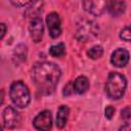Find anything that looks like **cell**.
I'll return each mask as SVG.
<instances>
[{
    "label": "cell",
    "instance_id": "obj_1",
    "mask_svg": "<svg viewBox=\"0 0 131 131\" xmlns=\"http://www.w3.org/2000/svg\"><path fill=\"white\" fill-rule=\"evenodd\" d=\"M60 76V69L50 61L37 62L32 69L33 82L37 89L45 95L51 94L55 90Z\"/></svg>",
    "mask_w": 131,
    "mask_h": 131
},
{
    "label": "cell",
    "instance_id": "obj_2",
    "mask_svg": "<svg viewBox=\"0 0 131 131\" xmlns=\"http://www.w3.org/2000/svg\"><path fill=\"white\" fill-rule=\"evenodd\" d=\"M127 80L120 73H110L106 83L105 92L107 96L112 99H120L126 90Z\"/></svg>",
    "mask_w": 131,
    "mask_h": 131
},
{
    "label": "cell",
    "instance_id": "obj_3",
    "mask_svg": "<svg viewBox=\"0 0 131 131\" xmlns=\"http://www.w3.org/2000/svg\"><path fill=\"white\" fill-rule=\"evenodd\" d=\"M9 95L13 104L19 108H24L30 103V91L23 81H15L11 84Z\"/></svg>",
    "mask_w": 131,
    "mask_h": 131
},
{
    "label": "cell",
    "instance_id": "obj_4",
    "mask_svg": "<svg viewBox=\"0 0 131 131\" xmlns=\"http://www.w3.org/2000/svg\"><path fill=\"white\" fill-rule=\"evenodd\" d=\"M98 27L91 20H84L79 26L77 31V38L81 41H87L97 35Z\"/></svg>",
    "mask_w": 131,
    "mask_h": 131
},
{
    "label": "cell",
    "instance_id": "obj_5",
    "mask_svg": "<svg viewBox=\"0 0 131 131\" xmlns=\"http://www.w3.org/2000/svg\"><path fill=\"white\" fill-rule=\"evenodd\" d=\"M33 125L38 131H49L52 127V116L49 111L39 113L33 120Z\"/></svg>",
    "mask_w": 131,
    "mask_h": 131
},
{
    "label": "cell",
    "instance_id": "obj_6",
    "mask_svg": "<svg viewBox=\"0 0 131 131\" xmlns=\"http://www.w3.org/2000/svg\"><path fill=\"white\" fill-rule=\"evenodd\" d=\"M3 120H4V126L6 128L13 129L19 125L20 116L14 107L7 106L3 112Z\"/></svg>",
    "mask_w": 131,
    "mask_h": 131
},
{
    "label": "cell",
    "instance_id": "obj_7",
    "mask_svg": "<svg viewBox=\"0 0 131 131\" xmlns=\"http://www.w3.org/2000/svg\"><path fill=\"white\" fill-rule=\"evenodd\" d=\"M46 24L51 38H57L61 33L60 18L56 12H50L46 16Z\"/></svg>",
    "mask_w": 131,
    "mask_h": 131
},
{
    "label": "cell",
    "instance_id": "obj_8",
    "mask_svg": "<svg viewBox=\"0 0 131 131\" xmlns=\"http://www.w3.org/2000/svg\"><path fill=\"white\" fill-rule=\"evenodd\" d=\"M29 31H30V35H31V38L33 39V41L36 43L40 42L42 40V36H43V32H44L42 19L40 17L32 18V20L30 21Z\"/></svg>",
    "mask_w": 131,
    "mask_h": 131
},
{
    "label": "cell",
    "instance_id": "obj_9",
    "mask_svg": "<svg viewBox=\"0 0 131 131\" xmlns=\"http://www.w3.org/2000/svg\"><path fill=\"white\" fill-rule=\"evenodd\" d=\"M129 61V52L124 48H118L111 56V62L118 68L125 67Z\"/></svg>",
    "mask_w": 131,
    "mask_h": 131
},
{
    "label": "cell",
    "instance_id": "obj_10",
    "mask_svg": "<svg viewBox=\"0 0 131 131\" xmlns=\"http://www.w3.org/2000/svg\"><path fill=\"white\" fill-rule=\"evenodd\" d=\"M83 5L85 10L93 15H100L106 8V2L104 1H85Z\"/></svg>",
    "mask_w": 131,
    "mask_h": 131
},
{
    "label": "cell",
    "instance_id": "obj_11",
    "mask_svg": "<svg viewBox=\"0 0 131 131\" xmlns=\"http://www.w3.org/2000/svg\"><path fill=\"white\" fill-rule=\"evenodd\" d=\"M89 88V81L86 77L80 76L76 78V80L73 82V89L74 92L77 94H83L85 93Z\"/></svg>",
    "mask_w": 131,
    "mask_h": 131
},
{
    "label": "cell",
    "instance_id": "obj_12",
    "mask_svg": "<svg viewBox=\"0 0 131 131\" xmlns=\"http://www.w3.org/2000/svg\"><path fill=\"white\" fill-rule=\"evenodd\" d=\"M126 4L123 1H110L106 2V9L113 16H118L125 11Z\"/></svg>",
    "mask_w": 131,
    "mask_h": 131
},
{
    "label": "cell",
    "instance_id": "obj_13",
    "mask_svg": "<svg viewBox=\"0 0 131 131\" xmlns=\"http://www.w3.org/2000/svg\"><path fill=\"white\" fill-rule=\"evenodd\" d=\"M69 114H70V110L67 105H60L57 110V114H56V126L57 128L61 129L66 126L68 118H69Z\"/></svg>",
    "mask_w": 131,
    "mask_h": 131
},
{
    "label": "cell",
    "instance_id": "obj_14",
    "mask_svg": "<svg viewBox=\"0 0 131 131\" xmlns=\"http://www.w3.org/2000/svg\"><path fill=\"white\" fill-rule=\"evenodd\" d=\"M49 54L53 57H62L66 54V46L63 43L52 45L49 48Z\"/></svg>",
    "mask_w": 131,
    "mask_h": 131
},
{
    "label": "cell",
    "instance_id": "obj_15",
    "mask_svg": "<svg viewBox=\"0 0 131 131\" xmlns=\"http://www.w3.org/2000/svg\"><path fill=\"white\" fill-rule=\"evenodd\" d=\"M102 54H103V49L99 45H95L87 51V55L92 59H97V58L101 57Z\"/></svg>",
    "mask_w": 131,
    "mask_h": 131
},
{
    "label": "cell",
    "instance_id": "obj_16",
    "mask_svg": "<svg viewBox=\"0 0 131 131\" xmlns=\"http://www.w3.org/2000/svg\"><path fill=\"white\" fill-rule=\"evenodd\" d=\"M120 37L122 40L126 41V42H129L130 41V37H131V34H130V27L129 26H126L120 33Z\"/></svg>",
    "mask_w": 131,
    "mask_h": 131
},
{
    "label": "cell",
    "instance_id": "obj_17",
    "mask_svg": "<svg viewBox=\"0 0 131 131\" xmlns=\"http://www.w3.org/2000/svg\"><path fill=\"white\" fill-rule=\"evenodd\" d=\"M121 114H122V118L126 121V123H128V122H129V120H130V118H131V111H130V106H126L125 108H123V110H122V112H121Z\"/></svg>",
    "mask_w": 131,
    "mask_h": 131
},
{
    "label": "cell",
    "instance_id": "obj_18",
    "mask_svg": "<svg viewBox=\"0 0 131 131\" xmlns=\"http://www.w3.org/2000/svg\"><path fill=\"white\" fill-rule=\"evenodd\" d=\"M104 114H105V117L107 119H112L114 114H115V108L112 106V105H108L105 107V111H104Z\"/></svg>",
    "mask_w": 131,
    "mask_h": 131
},
{
    "label": "cell",
    "instance_id": "obj_19",
    "mask_svg": "<svg viewBox=\"0 0 131 131\" xmlns=\"http://www.w3.org/2000/svg\"><path fill=\"white\" fill-rule=\"evenodd\" d=\"M74 92V89H73V82H70L67 86H64L63 88V95H70Z\"/></svg>",
    "mask_w": 131,
    "mask_h": 131
},
{
    "label": "cell",
    "instance_id": "obj_20",
    "mask_svg": "<svg viewBox=\"0 0 131 131\" xmlns=\"http://www.w3.org/2000/svg\"><path fill=\"white\" fill-rule=\"evenodd\" d=\"M5 33H6V26H5V24L0 23V40H2Z\"/></svg>",
    "mask_w": 131,
    "mask_h": 131
},
{
    "label": "cell",
    "instance_id": "obj_21",
    "mask_svg": "<svg viewBox=\"0 0 131 131\" xmlns=\"http://www.w3.org/2000/svg\"><path fill=\"white\" fill-rule=\"evenodd\" d=\"M11 3L13 5H15L16 7H23V6H26V5H29V4H32V2H19V1H11Z\"/></svg>",
    "mask_w": 131,
    "mask_h": 131
},
{
    "label": "cell",
    "instance_id": "obj_22",
    "mask_svg": "<svg viewBox=\"0 0 131 131\" xmlns=\"http://www.w3.org/2000/svg\"><path fill=\"white\" fill-rule=\"evenodd\" d=\"M131 129H130V125H129V123H127V124H125L124 126H122L120 129H119V131H130Z\"/></svg>",
    "mask_w": 131,
    "mask_h": 131
},
{
    "label": "cell",
    "instance_id": "obj_23",
    "mask_svg": "<svg viewBox=\"0 0 131 131\" xmlns=\"http://www.w3.org/2000/svg\"><path fill=\"white\" fill-rule=\"evenodd\" d=\"M3 100H4V92L1 90L0 91V105L3 103Z\"/></svg>",
    "mask_w": 131,
    "mask_h": 131
},
{
    "label": "cell",
    "instance_id": "obj_24",
    "mask_svg": "<svg viewBox=\"0 0 131 131\" xmlns=\"http://www.w3.org/2000/svg\"><path fill=\"white\" fill-rule=\"evenodd\" d=\"M0 131H3V129H2V126L0 125Z\"/></svg>",
    "mask_w": 131,
    "mask_h": 131
}]
</instances>
